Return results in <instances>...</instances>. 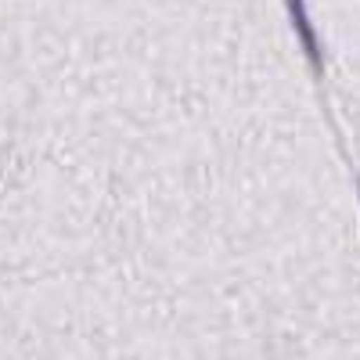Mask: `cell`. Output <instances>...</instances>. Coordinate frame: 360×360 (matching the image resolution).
<instances>
[{
	"mask_svg": "<svg viewBox=\"0 0 360 360\" xmlns=\"http://www.w3.org/2000/svg\"><path fill=\"white\" fill-rule=\"evenodd\" d=\"M285 4H288V15H292V25H295V37H299V44H303L314 72L321 76L324 72V58H321V40L314 33V22L307 15V0H285Z\"/></svg>",
	"mask_w": 360,
	"mask_h": 360,
	"instance_id": "1",
	"label": "cell"
}]
</instances>
